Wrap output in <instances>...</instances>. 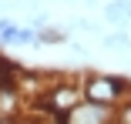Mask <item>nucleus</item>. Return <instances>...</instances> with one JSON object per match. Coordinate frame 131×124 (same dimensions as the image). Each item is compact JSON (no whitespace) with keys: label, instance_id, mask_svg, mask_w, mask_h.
I'll return each mask as SVG.
<instances>
[{"label":"nucleus","instance_id":"f257e3e1","mask_svg":"<svg viewBox=\"0 0 131 124\" xmlns=\"http://www.w3.org/2000/svg\"><path fill=\"white\" fill-rule=\"evenodd\" d=\"M81 101H84V94H81V81L77 77H71V74H50L47 91L37 97L34 104H27V111H34L40 117H64Z\"/></svg>","mask_w":131,"mask_h":124},{"label":"nucleus","instance_id":"f03ea898","mask_svg":"<svg viewBox=\"0 0 131 124\" xmlns=\"http://www.w3.org/2000/svg\"><path fill=\"white\" fill-rule=\"evenodd\" d=\"M81 81V94H84V101L91 104H101V107H118L124 97H131V84L124 77H114V74H84V77H77Z\"/></svg>","mask_w":131,"mask_h":124},{"label":"nucleus","instance_id":"7ed1b4c3","mask_svg":"<svg viewBox=\"0 0 131 124\" xmlns=\"http://www.w3.org/2000/svg\"><path fill=\"white\" fill-rule=\"evenodd\" d=\"M47 81H50V74L47 70H37V67H20L17 74H14V87L20 91V97L27 104H34L37 97L47 91Z\"/></svg>","mask_w":131,"mask_h":124},{"label":"nucleus","instance_id":"20e7f679","mask_svg":"<svg viewBox=\"0 0 131 124\" xmlns=\"http://www.w3.org/2000/svg\"><path fill=\"white\" fill-rule=\"evenodd\" d=\"M111 117H114V111H111V107H101V104L81 101L77 107H71V111L61 117V124H108Z\"/></svg>","mask_w":131,"mask_h":124},{"label":"nucleus","instance_id":"39448f33","mask_svg":"<svg viewBox=\"0 0 131 124\" xmlns=\"http://www.w3.org/2000/svg\"><path fill=\"white\" fill-rule=\"evenodd\" d=\"M24 111H27V101L20 97V91L14 87V81H4V84H0V117L14 121Z\"/></svg>","mask_w":131,"mask_h":124},{"label":"nucleus","instance_id":"423d86ee","mask_svg":"<svg viewBox=\"0 0 131 124\" xmlns=\"http://www.w3.org/2000/svg\"><path fill=\"white\" fill-rule=\"evenodd\" d=\"M101 17H104V23H111V27H124V23H131V0H111Z\"/></svg>","mask_w":131,"mask_h":124},{"label":"nucleus","instance_id":"0eeeda50","mask_svg":"<svg viewBox=\"0 0 131 124\" xmlns=\"http://www.w3.org/2000/svg\"><path fill=\"white\" fill-rule=\"evenodd\" d=\"M67 44V30H61V27H40L37 30V37H34V47H64Z\"/></svg>","mask_w":131,"mask_h":124},{"label":"nucleus","instance_id":"6e6552de","mask_svg":"<svg viewBox=\"0 0 131 124\" xmlns=\"http://www.w3.org/2000/svg\"><path fill=\"white\" fill-rule=\"evenodd\" d=\"M101 47H108V51H131V37L124 30H114L108 37H101Z\"/></svg>","mask_w":131,"mask_h":124},{"label":"nucleus","instance_id":"1a4fd4ad","mask_svg":"<svg viewBox=\"0 0 131 124\" xmlns=\"http://www.w3.org/2000/svg\"><path fill=\"white\" fill-rule=\"evenodd\" d=\"M114 121L118 124H131V97H124V101L114 107Z\"/></svg>","mask_w":131,"mask_h":124},{"label":"nucleus","instance_id":"9d476101","mask_svg":"<svg viewBox=\"0 0 131 124\" xmlns=\"http://www.w3.org/2000/svg\"><path fill=\"white\" fill-rule=\"evenodd\" d=\"M108 124H118V121H114V117H111V121H108Z\"/></svg>","mask_w":131,"mask_h":124}]
</instances>
